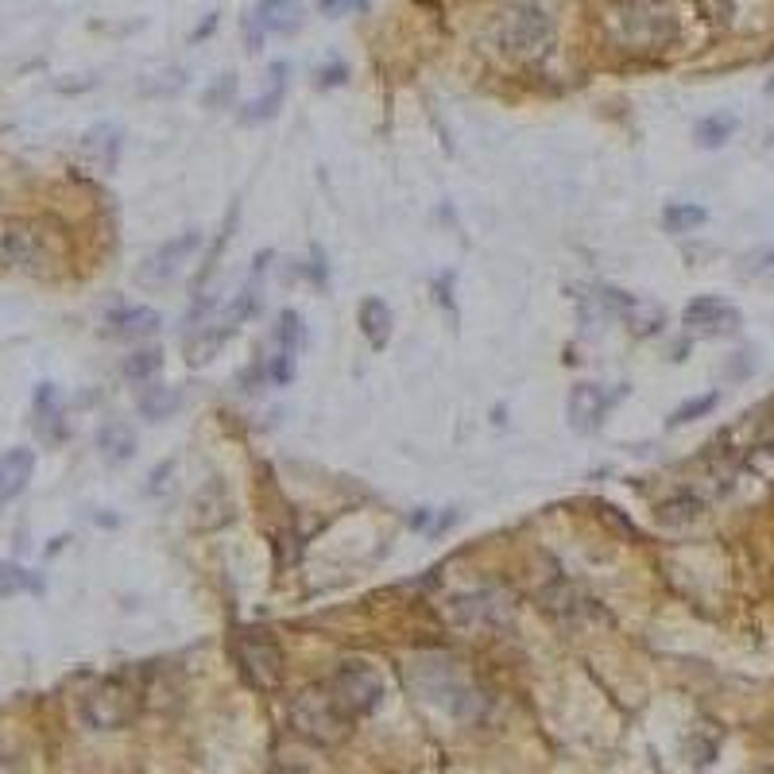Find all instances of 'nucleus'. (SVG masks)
<instances>
[{"label":"nucleus","mask_w":774,"mask_h":774,"mask_svg":"<svg viewBox=\"0 0 774 774\" xmlns=\"http://www.w3.org/2000/svg\"><path fill=\"white\" fill-rule=\"evenodd\" d=\"M256 24L271 35H291L302 24V8H298V0H260Z\"/></svg>","instance_id":"nucleus-18"},{"label":"nucleus","mask_w":774,"mask_h":774,"mask_svg":"<svg viewBox=\"0 0 774 774\" xmlns=\"http://www.w3.org/2000/svg\"><path fill=\"white\" fill-rule=\"evenodd\" d=\"M144 709V697L136 685H128L124 678H109L86 697V720L93 728H124L132 724Z\"/></svg>","instance_id":"nucleus-7"},{"label":"nucleus","mask_w":774,"mask_h":774,"mask_svg":"<svg viewBox=\"0 0 774 774\" xmlns=\"http://www.w3.org/2000/svg\"><path fill=\"white\" fill-rule=\"evenodd\" d=\"M496 39L511 59H542L550 47H554V24L538 12V8H511L500 28H496Z\"/></svg>","instance_id":"nucleus-6"},{"label":"nucleus","mask_w":774,"mask_h":774,"mask_svg":"<svg viewBox=\"0 0 774 774\" xmlns=\"http://www.w3.org/2000/svg\"><path fill=\"white\" fill-rule=\"evenodd\" d=\"M682 322H685V329L697 333V337H732L744 318H740V310H736L728 298L701 295L685 306Z\"/></svg>","instance_id":"nucleus-10"},{"label":"nucleus","mask_w":774,"mask_h":774,"mask_svg":"<svg viewBox=\"0 0 774 774\" xmlns=\"http://www.w3.org/2000/svg\"><path fill=\"white\" fill-rule=\"evenodd\" d=\"M767 93H774V82H771V86H767Z\"/></svg>","instance_id":"nucleus-33"},{"label":"nucleus","mask_w":774,"mask_h":774,"mask_svg":"<svg viewBox=\"0 0 774 774\" xmlns=\"http://www.w3.org/2000/svg\"><path fill=\"white\" fill-rule=\"evenodd\" d=\"M608 31L627 51H662L678 24L662 0H608Z\"/></svg>","instance_id":"nucleus-2"},{"label":"nucleus","mask_w":774,"mask_h":774,"mask_svg":"<svg viewBox=\"0 0 774 774\" xmlns=\"http://www.w3.org/2000/svg\"><path fill=\"white\" fill-rule=\"evenodd\" d=\"M771 144H774V132H771Z\"/></svg>","instance_id":"nucleus-34"},{"label":"nucleus","mask_w":774,"mask_h":774,"mask_svg":"<svg viewBox=\"0 0 774 774\" xmlns=\"http://www.w3.org/2000/svg\"><path fill=\"white\" fill-rule=\"evenodd\" d=\"M716 403H720V395H716V391H709V395H697V399L682 403V407L670 415V426H685V422H693V418L709 415Z\"/></svg>","instance_id":"nucleus-29"},{"label":"nucleus","mask_w":774,"mask_h":774,"mask_svg":"<svg viewBox=\"0 0 774 774\" xmlns=\"http://www.w3.org/2000/svg\"><path fill=\"white\" fill-rule=\"evenodd\" d=\"M357 318H360V329H364V337H368V341H372L376 349H384L387 337H391V306H387L384 298L368 295L364 302H360Z\"/></svg>","instance_id":"nucleus-19"},{"label":"nucleus","mask_w":774,"mask_h":774,"mask_svg":"<svg viewBox=\"0 0 774 774\" xmlns=\"http://www.w3.org/2000/svg\"><path fill=\"white\" fill-rule=\"evenodd\" d=\"M97 449H101V457L113 461V465L132 461V453H136V434H132V426L120 422V418L105 422V426L97 430Z\"/></svg>","instance_id":"nucleus-17"},{"label":"nucleus","mask_w":774,"mask_h":774,"mask_svg":"<svg viewBox=\"0 0 774 774\" xmlns=\"http://www.w3.org/2000/svg\"><path fill=\"white\" fill-rule=\"evenodd\" d=\"M31 473H35V453L24 446L8 449L0 457V504H12L28 488Z\"/></svg>","instance_id":"nucleus-13"},{"label":"nucleus","mask_w":774,"mask_h":774,"mask_svg":"<svg viewBox=\"0 0 774 774\" xmlns=\"http://www.w3.org/2000/svg\"><path fill=\"white\" fill-rule=\"evenodd\" d=\"M233 655H237V666L248 678V685H256V689H279L283 685V647L275 643L271 631H260V627L237 631Z\"/></svg>","instance_id":"nucleus-5"},{"label":"nucleus","mask_w":774,"mask_h":774,"mask_svg":"<svg viewBox=\"0 0 774 774\" xmlns=\"http://www.w3.org/2000/svg\"><path fill=\"white\" fill-rule=\"evenodd\" d=\"M345 74H349V70H345L341 62H333V70L326 66V70L318 74V82H322V86H341V82H345Z\"/></svg>","instance_id":"nucleus-32"},{"label":"nucleus","mask_w":774,"mask_h":774,"mask_svg":"<svg viewBox=\"0 0 774 774\" xmlns=\"http://www.w3.org/2000/svg\"><path fill=\"white\" fill-rule=\"evenodd\" d=\"M620 318H624L627 326L635 329V333H655L662 326V310L651 306V302H635V298H624V310H620Z\"/></svg>","instance_id":"nucleus-25"},{"label":"nucleus","mask_w":774,"mask_h":774,"mask_svg":"<svg viewBox=\"0 0 774 774\" xmlns=\"http://www.w3.org/2000/svg\"><path fill=\"white\" fill-rule=\"evenodd\" d=\"M279 345H283L287 357L302 349V318H298L295 310H287V314L279 318Z\"/></svg>","instance_id":"nucleus-30"},{"label":"nucleus","mask_w":774,"mask_h":774,"mask_svg":"<svg viewBox=\"0 0 774 774\" xmlns=\"http://www.w3.org/2000/svg\"><path fill=\"white\" fill-rule=\"evenodd\" d=\"M82 155L90 159V167L97 175H109L117 167V155H120V132L113 124H97L82 136Z\"/></svg>","instance_id":"nucleus-14"},{"label":"nucleus","mask_w":774,"mask_h":774,"mask_svg":"<svg viewBox=\"0 0 774 774\" xmlns=\"http://www.w3.org/2000/svg\"><path fill=\"white\" fill-rule=\"evenodd\" d=\"M291 720H295V728L306 740H314L322 747L341 744L349 736V724H353V716L337 701V693L329 689V682L302 689L298 701L291 705Z\"/></svg>","instance_id":"nucleus-3"},{"label":"nucleus","mask_w":774,"mask_h":774,"mask_svg":"<svg viewBox=\"0 0 774 774\" xmlns=\"http://www.w3.org/2000/svg\"><path fill=\"white\" fill-rule=\"evenodd\" d=\"M225 337H229V326H221V329L206 326L198 337H190V345H186V357H190V364H206V360L217 357V349L225 345Z\"/></svg>","instance_id":"nucleus-24"},{"label":"nucleus","mask_w":774,"mask_h":774,"mask_svg":"<svg viewBox=\"0 0 774 774\" xmlns=\"http://www.w3.org/2000/svg\"><path fill=\"white\" fill-rule=\"evenodd\" d=\"M446 620L461 631H504L515 620V593L504 585H480L449 596Z\"/></svg>","instance_id":"nucleus-4"},{"label":"nucleus","mask_w":774,"mask_h":774,"mask_svg":"<svg viewBox=\"0 0 774 774\" xmlns=\"http://www.w3.org/2000/svg\"><path fill=\"white\" fill-rule=\"evenodd\" d=\"M20 589H28V573L20 566H12V562H0V600L20 593Z\"/></svg>","instance_id":"nucleus-31"},{"label":"nucleus","mask_w":774,"mask_h":774,"mask_svg":"<svg viewBox=\"0 0 774 774\" xmlns=\"http://www.w3.org/2000/svg\"><path fill=\"white\" fill-rule=\"evenodd\" d=\"M608 391H600L596 384H577L573 387V395H569V418H573V426H581V430H593L596 422L604 418L608 411Z\"/></svg>","instance_id":"nucleus-15"},{"label":"nucleus","mask_w":774,"mask_h":774,"mask_svg":"<svg viewBox=\"0 0 774 774\" xmlns=\"http://www.w3.org/2000/svg\"><path fill=\"white\" fill-rule=\"evenodd\" d=\"M159 368H163V353H159L155 345H148V349H136L132 357L124 360V376H128V380H136V384H148V380H155V376H159Z\"/></svg>","instance_id":"nucleus-23"},{"label":"nucleus","mask_w":774,"mask_h":774,"mask_svg":"<svg viewBox=\"0 0 774 774\" xmlns=\"http://www.w3.org/2000/svg\"><path fill=\"white\" fill-rule=\"evenodd\" d=\"M155 329H159V314L151 306H128V310L109 314V333L113 337H148Z\"/></svg>","instance_id":"nucleus-20"},{"label":"nucleus","mask_w":774,"mask_h":774,"mask_svg":"<svg viewBox=\"0 0 774 774\" xmlns=\"http://www.w3.org/2000/svg\"><path fill=\"white\" fill-rule=\"evenodd\" d=\"M283 74H287V70H283V66H275L271 93H264L260 101H252V105H248V120H260V117H271V113H275V105L283 101V86H287V82H283Z\"/></svg>","instance_id":"nucleus-28"},{"label":"nucleus","mask_w":774,"mask_h":774,"mask_svg":"<svg viewBox=\"0 0 774 774\" xmlns=\"http://www.w3.org/2000/svg\"><path fill=\"white\" fill-rule=\"evenodd\" d=\"M198 244H202V233H182L179 240H167L155 256H148V264L140 268V283H167Z\"/></svg>","instance_id":"nucleus-11"},{"label":"nucleus","mask_w":774,"mask_h":774,"mask_svg":"<svg viewBox=\"0 0 774 774\" xmlns=\"http://www.w3.org/2000/svg\"><path fill=\"white\" fill-rule=\"evenodd\" d=\"M705 221H709V213L701 206H689V202H674V206H666V213H662V225L670 233H689V229H697Z\"/></svg>","instance_id":"nucleus-27"},{"label":"nucleus","mask_w":774,"mask_h":774,"mask_svg":"<svg viewBox=\"0 0 774 774\" xmlns=\"http://www.w3.org/2000/svg\"><path fill=\"white\" fill-rule=\"evenodd\" d=\"M418 685L430 697H449V713H469V705H477V689L465 682V674L457 670V662H449L446 655L422 658Z\"/></svg>","instance_id":"nucleus-9"},{"label":"nucleus","mask_w":774,"mask_h":774,"mask_svg":"<svg viewBox=\"0 0 774 774\" xmlns=\"http://www.w3.org/2000/svg\"><path fill=\"white\" fill-rule=\"evenodd\" d=\"M179 407V395L171 391V387H163V384H144V391H140V411H144V418H151V422H163V418L171 415Z\"/></svg>","instance_id":"nucleus-22"},{"label":"nucleus","mask_w":774,"mask_h":774,"mask_svg":"<svg viewBox=\"0 0 774 774\" xmlns=\"http://www.w3.org/2000/svg\"><path fill=\"white\" fill-rule=\"evenodd\" d=\"M0 260L8 268L24 271V275H55L66 260V237L55 221L43 217H24V221H8L0 233Z\"/></svg>","instance_id":"nucleus-1"},{"label":"nucleus","mask_w":774,"mask_h":774,"mask_svg":"<svg viewBox=\"0 0 774 774\" xmlns=\"http://www.w3.org/2000/svg\"><path fill=\"white\" fill-rule=\"evenodd\" d=\"M705 515V500L697 492H674L670 500L658 504V523L666 527H685V523H697Z\"/></svg>","instance_id":"nucleus-21"},{"label":"nucleus","mask_w":774,"mask_h":774,"mask_svg":"<svg viewBox=\"0 0 774 774\" xmlns=\"http://www.w3.org/2000/svg\"><path fill=\"white\" fill-rule=\"evenodd\" d=\"M538 600H542V608H550V612L562 616V620H581L585 612H593V600L581 593L569 577H554L550 585H542V589H538Z\"/></svg>","instance_id":"nucleus-12"},{"label":"nucleus","mask_w":774,"mask_h":774,"mask_svg":"<svg viewBox=\"0 0 774 774\" xmlns=\"http://www.w3.org/2000/svg\"><path fill=\"white\" fill-rule=\"evenodd\" d=\"M329 689L337 693V701L349 709L353 720H357V716H368L376 705H380V697H384V682H380V674H376L368 662H345V666L329 678Z\"/></svg>","instance_id":"nucleus-8"},{"label":"nucleus","mask_w":774,"mask_h":774,"mask_svg":"<svg viewBox=\"0 0 774 774\" xmlns=\"http://www.w3.org/2000/svg\"><path fill=\"white\" fill-rule=\"evenodd\" d=\"M732 132H736V117L716 113V117H705L697 124V144H701V148H720V144L732 140Z\"/></svg>","instance_id":"nucleus-26"},{"label":"nucleus","mask_w":774,"mask_h":774,"mask_svg":"<svg viewBox=\"0 0 774 774\" xmlns=\"http://www.w3.org/2000/svg\"><path fill=\"white\" fill-rule=\"evenodd\" d=\"M35 430L43 442H62V399L55 384H39L35 391Z\"/></svg>","instance_id":"nucleus-16"}]
</instances>
